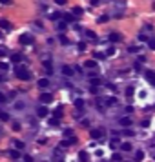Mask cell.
<instances>
[{
	"mask_svg": "<svg viewBox=\"0 0 155 162\" xmlns=\"http://www.w3.org/2000/svg\"><path fill=\"white\" fill-rule=\"evenodd\" d=\"M15 73H17V77H18L20 80H26V82L31 80V73H29V71L24 68V66H20V64L15 68Z\"/></svg>",
	"mask_w": 155,
	"mask_h": 162,
	"instance_id": "obj_1",
	"label": "cell"
},
{
	"mask_svg": "<svg viewBox=\"0 0 155 162\" xmlns=\"http://www.w3.org/2000/svg\"><path fill=\"white\" fill-rule=\"evenodd\" d=\"M18 40H20V44H24V46H31V44L35 42V38H33V35H29V33H24V35H22Z\"/></svg>",
	"mask_w": 155,
	"mask_h": 162,
	"instance_id": "obj_2",
	"label": "cell"
},
{
	"mask_svg": "<svg viewBox=\"0 0 155 162\" xmlns=\"http://www.w3.org/2000/svg\"><path fill=\"white\" fill-rule=\"evenodd\" d=\"M39 100H40V104H51L53 102V95L51 93H40Z\"/></svg>",
	"mask_w": 155,
	"mask_h": 162,
	"instance_id": "obj_3",
	"label": "cell"
},
{
	"mask_svg": "<svg viewBox=\"0 0 155 162\" xmlns=\"http://www.w3.org/2000/svg\"><path fill=\"white\" fill-rule=\"evenodd\" d=\"M60 113H62V106H58V108H57V113L53 115V119H49V124H51V126H57V124L60 122Z\"/></svg>",
	"mask_w": 155,
	"mask_h": 162,
	"instance_id": "obj_4",
	"label": "cell"
},
{
	"mask_svg": "<svg viewBox=\"0 0 155 162\" xmlns=\"http://www.w3.org/2000/svg\"><path fill=\"white\" fill-rule=\"evenodd\" d=\"M91 138L93 140H97V138H102V135H104V129L102 127H97V129H91Z\"/></svg>",
	"mask_w": 155,
	"mask_h": 162,
	"instance_id": "obj_5",
	"label": "cell"
},
{
	"mask_svg": "<svg viewBox=\"0 0 155 162\" xmlns=\"http://www.w3.org/2000/svg\"><path fill=\"white\" fill-rule=\"evenodd\" d=\"M108 38H110V42H120V40H122V35H120L119 31H111Z\"/></svg>",
	"mask_w": 155,
	"mask_h": 162,
	"instance_id": "obj_6",
	"label": "cell"
},
{
	"mask_svg": "<svg viewBox=\"0 0 155 162\" xmlns=\"http://www.w3.org/2000/svg\"><path fill=\"white\" fill-rule=\"evenodd\" d=\"M0 27L6 29V31H9V29H13V24L9 20H6V18H0Z\"/></svg>",
	"mask_w": 155,
	"mask_h": 162,
	"instance_id": "obj_7",
	"label": "cell"
},
{
	"mask_svg": "<svg viewBox=\"0 0 155 162\" xmlns=\"http://www.w3.org/2000/svg\"><path fill=\"white\" fill-rule=\"evenodd\" d=\"M47 113H49V111H47V108H46V106H39V108H37V115L42 117V119H44V117H47Z\"/></svg>",
	"mask_w": 155,
	"mask_h": 162,
	"instance_id": "obj_8",
	"label": "cell"
},
{
	"mask_svg": "<svg viewBox=\"0 0 155 162\" xmlns=\"http://www.w3.org/2000/svg\"><path fill=\"white\" fill-rule=\"evenodd\" d=\"M22 60H24V57H22L20 53H15V55H11V62H13V64H17V66H18Z\"/></svg>",
	"mask_w": 155,
	"mask_h": 162,
	"instance_id": "obj_9",
	"label": "cell"
},
{
	"mask_svg": "<svg viewBox=\"0 0 155 162\" xmlns=\"http://www.w3.org/2000/svg\"><path fill=\"white\" fill-rule=\"evenodd\" d=\"M11 144H13V146H15V149H18V151L26 148V144H24L22 140H17V138H13V140H11Z\"/></svg>",
	"mask_w": 155,
	"mask_h": 162,
	"instance_id": "obj_10",
	"label": "cell"
},
{
	"mask_svg": "<svg viewBox=\"0 0 155 162\" xmlns=\"http://www.w3.org/2000/svg\"><path fill=\"white\" fill-rule=\"evenodd\" d=\"M37 86H39V87H42V89L49 87V79H39V82H37Z\"/></svg>",
	"mask_w": 155,
	"mask_h": 162,
	"instance_id": "obj_11",
	"label": "cell"
},
{
	"mask_svg": "<svg viewBox=\"0 0 155 162\" xmlns=\"http://www.w3.org/2000/svg\"><path fill=\"white\" fill-rule=\"evenodd\" d=\"M120 151H131L133 149V146L130 144V142H120V148H119Z\"/></svg>",
	"mask_w": 155,
	"mask_h": 162,
	"instance_id": "obj_12",
	"label": "cell"
},
{
	"mask_svg": "<svg viewBox=\"0 0 155 162\" xmlns=\"http://www.w3.org/2000/svg\"><path fill=\"white\" fill-rule=\"evenodd\" d=\"M104 104L106 106H117V98L115 97H106L104 98Z\"/></svg>",
	"mask_w": 155,
	"mask_h": 162,
	"instance_id": "obj_13",
	"label": "cell"
},
{
	"mask_svg": "<svg viewBox=\"0 0 155 162\" xmlns=\"http://www.w3.org/2000/svg\"><path fill=\"white\" fill-rule=\"evenodd\" d=\"M73 71H75V69L70 68V66H64V68H62V73H64L66 77H73Z\"/></svg>",
	"mask_w": 155,
	"mask_h": 162,
	"instance_id": "obj_14",
	"label": "cell"
},
{
	"mask_svg": "<svg viewBox=\"0 0 155 162\" xmlns=\"http://www.w3.org/2000/svg\"><path fill=\"white\" fill-rule=\"evenodd\" d=\"M9 157H11L13 160H18V159H20V151H18V149H9Z\"/></svg>",
	"mask_w": 155,
	"mask_h": 162,
	"instance_id": "obj_15",
	"label": "cell"
},
{
	"mask_svg": "<svg viewBox=\"0 0 155 162\" xmlns=\"http://www.w3.org/2000/svg\"><path fill=\"white\" fill-rule=\"evenodd\" d=\"M89 84H91V87H99L100 86V79L99 77H91L89 79Z\"/></svg>",
	"mask_w": 155,
	"mask_h": 162,
	"instance_id": "obj_16",
	"label": "cell"
},
{
	"mask_svg": "<svg viewBox=\"0 0 155 162\" xmlns=\"http://www.w3.org/2000/svg\"><path fill=\"white\" fill-rule=\"evenodd\" d=\"M110 146H111V148H120V140H119V137H111Z\"/></svg>",
	"mask_w": 155,
	"mask_h": 162,
	"instance_id": "obj_17",
	"label": "cell"
},
{
	"mask_svg": "<svg viewBox=\"0 0 155 162\" xmlns=\"http://www.w3.org/2000/svg\"><path fill=\"white\" fill-rule=\"evenodd\" d=\"M84 66H86L88 69H95V68H97V60H86Z\"/></svg>",
	"mask_w": 155,
	"mask_h": 162,
	"instance_id": "obj_18",
	"label": "cell"
},
{
	"mask_svg": "<svg viewBox=\"0 0 155 162\" xmlns=\"http://www.w3.org/2000/svg\"><path fill=\"white\" fill-rule=\"evenodd\" d=\"M146 79L155 86V71H148V73H146Z\"/></svg>",
	"mask_w": 155,
	"mask_h": 162,
	"instance_id": "obj_19",
	"label": "cell"
},
{
	"mask_svg": "<svg viewBox=\"0 0 155 162\" xmlns=\"http://www.w3.org/2000/svg\"><path fill=\"white\" fill-rule=\"evenodd\" d=\"M88 159H89V157H88L86 151H80V153H78V160L80 162H88Z\"/></svg>",
	"mask_w": 155,
	"mask_h": 162,
	"instance_id": "obj_20",
	"label": "cell"
},
{
	"mask_svg": "<svg viewBox=\"0 0 155 162\" xmlns=\"http://www.w3.org/2000/svg\"><path fill=\"white\" fill-rule=\"evenodd\" d=\"M73 15H75V18H77V16H82V15H84V9H82V7H73Z\"/></svg>",
	"mask_w": 155,
	"mask_h": 162,
	"instance_id": "obj_21",
	"label": "cell"
},
{
	"mask_svg": "<svg viewBox=\"0 0 155 162\" xmlns=\"http://www.w3.org/2000/svg\"><path fill=\"white\" fill-rule=\"evenodd\" d=\"M120 124H122L124 127H130V126H131V119H128V117H124V119H120Z\"/></svg>",
	"mask_w": 155,
	"mask_h": 162,
	"instance_id": "obj_22",
	"label": "cell"
},
{
	"mask_svg": "<svg viewBox=\"0 0 155 162\" xmlns=\"http://www.w3.org/2000/svg\"><path fill=\"white\" fill-rule=\"evenodd\" d=\"M86 37H88L89 40H97V33H95V31H89V29H88V31H86Z\"/></svg>",
	"mask_w": 155,
	"mask_h": 162,
	"instance_id": "obj_23",
	"label": "cell"
},
{
	"mask_svg": "<svg viewBox=\"0 0 155 162\" xmlns=\"http://www.w3.org/2000/svg\"><path fill=\"white\" fill-rule=\"evenodd\" d=\"M75 108H77V109H84V100H82V98H77V100H75Z\"/></svg>",
	"mask_w": 155,
	"mask_h": 162,
	"instance_id": "obj_24",
	"label": "cell"
},
{
	"mask_svg": "<svg viewBox=\"0 0 155 162\" xmlns=\"http://www.w3.org/2000/svg\"><path fill=\"white\" fill-rule=\"evenodd\" d=\"M135 159H137V160H142V159H144V151H142V149L135 151Z\"/></svg>",
	"mask_w": 155,
	"mask_h": 162,
	"instance_id": "obj_25",
	"label": "cell"
},
{
	"mask_svg": "<svg viewBox=\"0 0 155 162\" xmlns=\"http://www.w3.org/2000/svg\"><path fill=\"white\" fill-rule=\"evenodd\" d=\"M111 160H115V162H122V155H120V153H113V155H111Z\"/></svg>",
	"mask_w": 155,
	"mask_h": 162,
	"instance_id": "obj_26",
	"label": "cell"
},
{
	"mask_svg": "<svg viewBox=\"0 0 155 162\" xmlns=\"http://www.w3.org/2000/svg\"><path fill=\"white\" fill-rule=\"evenodd\" d=\"M106 58V53H95V60H104Z\"/></svg>",
	"mask_w": 155,
	"mask_h": 162,
	"instance_id": "obj_27",
	"label": "cell"
},
{
	"mask_svg": "<svg viewBox=\"0 0 155 162\" xmlns=\"http://www.w3.org/2000/svg\"><path fill=\"white\" fill-rule=\"evenodd\" d=\"M58 148H60V149H66V148H70V142H68V140H62V142L58 144Z\"/></svg>",
	"mask_w": 155,
	"mask_h": 162,
	"instance_id": "obj_28",
	"label": "cell"
},
{
	"mask_svg": "<svg viewBox=\"0 0 155 162\" xmlns=\"http://www.w3.org/2000/svg\"><path fill=\"white\" fill-rule=\"evenodd\" d=\"M0 120H9V115L6 111H0Z\"/></svg>",
	"mask_w": 155,
	"mask_h": 162,
	"instance_id": "obj_29",
	"label": "cell"
},
{
	"mask_svg": "<svg viewBox=\"0 0 155 162\" xmlns=\"http://www.w3.org/2000/svg\"><path fill=\"white\" fill-rule=\"evenodd\" d=\"M60 44H64V46H68V44H70V40H68V37H66V35H62V37H60Z\"/></svg>",
	"mask_w": 155,
	"mask_h": 162,
	"instance_id": "obj_30",
	"label": "cell"
},
{
	"mask_svg": "<svg viewBox=\"0 0 155 162\" xmlns=\"http://www.w3.org/2000/svg\"><path fill=\"white\" fill-rule=\"evenodd\" d=\"M60 16H62L60 13H51V16H49V18H51V20H58Z\"/></svg>",
	"mask_w": 155,
	"mask_h": 162,
	"instance_id": "obj_31",
	"label": "cell"
},
{
	"mask_svg": "<svg viewBox=\"0 0 155 162\" xmlns=\"http://www.w3.org/2000/svg\"><path fill=\"white\" fill-rule=\"evenodd\" d=\"M108 20H110V16H108V15H102V16L99 18V22H100V24H104V22H108Z\"/></svg>",
	"mask_w": 155,
	"mask_h": 162,
	"instance_id": "obj_32",
	"label": "cell"
},
{
	"mask_svg": "<svg viewBox=\"0 0 155 162\" xmlns=\"http://www.w3.org/2000/svg\"><path fill=\"white\" fill-rule=\"evenodd\" d=\"M128 51H130V53H139V47H137V46H130Z\"/></svg>",
	"mask_w": 155,
	"mask_h": 162,
	"instance_id": "obj_33",
	"label": "cell"
},
{
	"mask_svg": "<svg viewBox=\"0 0 155 162\" xmlns=\"http://www.w3.org/2000/svg\"><path fill=\"white\" fill-rule=\"evenodd\" d=\"M108 55H115V47H113V46H111V47H108V51H106V57H108Z\"/></svg>",
	"mask_w": 155,
	"mask_h": 162,
	"instance_id": "obj_34",
	"label": "cell"
},
{
	"mask_svg": "<svg viewBox=\"0 0 155 162\" xmlns=\"http://www.w3.org/2000/svg\"><path fill=\"white\" fill-rule=\"evenodd\" d=\"M0 69H2V71L9 69V64H6V62H0Z\"/></svg>",
	"mask_w": 155,
	"mask_h": 162,
	"instance_id": "obj_35",
	"label": "cell"
},
{
	"mask_svg": "<svg viewBox=\"0 0 155 162\" xmlns=\"http://www.w3.org/2000/svg\"><path fill=\"white\" fill-rule=\"evenodd\" d=\"M22 159H24V162H33V157L31 155H24Z\"/></svg>",
	"mask_w": 155,
	"mask_h": 162,
	"instance_id": "obj_36",
	"label": "cell"
},
{
	"mask_svg": "<svg viewBox=\"0 0 155 162\" xmlns=\"http://www.w3.org/2000/svg\"><path fill=\"white\" fill-rule=\"evenodd\" d=\"M66 27H68V22H60V24H58V29H60V31L66 29Z\"/></svg>",
	"mask_w": 155,
	"mask_h": 162,
	"instance_id": "obj_37",
	"label": "cell"
},
{
	"mask_svg": "<svg viewBox=\"0 0 155 162\" xmlns=\"http://www.w3.org/2000/svg\"><path fill=\"white\" fill-rule=\"evenodd\" d=\"M133 95V87H126V97H131Z\"/></svg>",
	"mask_w": 155,
	"mask_h": 162,
	"instance_id": "obj_38",
	"label": "cell"
},
{
	"mask_svg": "<svg viewBox=\"0 0 155 162\" xmlns=\"http://www.w3.org/2000/svg\"><path fill=\"white\" fill-rule=\"evenodd\" d=\"M139 40H141V42H146V40H148V37H146V35H142V33H139Z\"/></svg>",
	"mask_w": 155,
	"mask_h": 162,
	"instance_id": "obj_39",
	"label": "cell"
},
{
	"mask_svg": "<svg viewBox=\"0 0 155 162\" xmlns=\"http://www.w3.org/2000/svg\"><path fill=\"white\" fill-rule=\"evenodd\" d=\"M64 135H66V137H73V129H66Z\"/></svg>",
	"mask_w": 155,
	"mask_h": 162,
	"instance_id": "obj_40",
	"label": "cell"
},
{
	"mask_svg": "<svg viewBox=\"0 0 155 162\" xmlns=\"http://www.w3.org/2000/svg\"><path fill=\"white\" fill-rule=\"evenodd\" d=\"M7 55V49L6 47H0V57H6Z\"/></svg>",
	"mask_w": 155,
	"mask_h": 162,
	"instance_id": "obj_41",
	"label": "cell"
},
{
	"mask_svg": "<svg viewBox=\"0 0 155 162\" xmlns=\"http://www.w3.org/2000/svg\"><path fill=\"white\" fill-rule=\"evenodd\" d=\"M0 4H4V5H11L13 0H0Z\"/></svg>",
	"mask_w": 155,
	"mask_h": 162,
	"instance_id": "obj_42",
	"label": "cell"
},
{
	"mask_svg": "<svg viewBox=\"0 0 155 162\" xmlns=\"http://www.w3.org/2000/svg\"><path fill=\"white\" fill-rule=\"evenodd\" d=\"M78 49H80V51H84V49H86V44H84V42H80V44H78Z\"/></svg>",
	"mask_w": 155,
	"mask_h": 162,
	"instance_id": "obj_43",
	"label": "cell"
},
{
	"mask_svg": "<svg viewBox=\"0 0 155 162\" xmlns=\"http://www.w3.org/2000/svg\"><path fill=\"white\" fill-rule=\"evenodd\" d=\"M13 129H15V131H20V124L15 122V124H13Z\"/></svg>",
	"mask_w": 155,
	"mask_h": 162,
	"instance_id": "obj_44",
	"label": "cell"
},
{
	"mask_svg": "<svg viewBox=\"0 0 155 162\" xmlns=\"http://www.w3.org/2000/svg\"><path fill=\"white\" fill-rule=\"evenodd\" d=\"M150 49H153V51H155V38H153V40H150Z\"/></svg>",
	"mask_w": 155,
	"mask_h": 162,
	"instance_id": "obj_45",
	"label": "cell"
},
{
	"mask_svg": "<svg viewBox=\"0 0 155 162\" xmlns=\"http://www.w3.org/2000/svg\"><path fill=\"white\" fill-rule=\"evenodd\" d=\"M89 91H91L93 95H97V93H99V89H97V87H89Z\"/></svg>",
	"mask_w": 155,
	"mask_h": 162,
	"instance_id": "obj_46",
	"label": "cell"
},
{
	"mask_svg": "<svg viewBox=\"0 0 155 162\" xmlns=\"http://www.w3.org/2000/svg\"><path fill=\"white\" fill-rule=\"evenodd\" d=\"M124 133H126V135H128V137H131V135H135V133H133V131H131V129H126V131H124Z\"/></svg>",
	"mask_w": 155,
	"mask_h": 162,
	"instance_id": "obj_47",
	"label": "cell"
},
{
	"mask_svg": "<svg viewBox=\"0 0 155 162\" xmlns=\"http://www.w3.org/2000/svg\"><path fill=\"white\" fill-rule=\"evenodd\" d=\"M68 142H70V144H75V142H77V138H75V137H70V140H68Z\"/></svg>",
	"mask_w": 155,
	"mask_h": 162,
	"instance_id": "obj_48",
	"label": "cell"
},
{
	"mask_svg": "<svg viewBox=\"0 0 155 162\" xmlns=\"http://www.w3.org/2000/svg\"><path fill=\"white\" fill-rule=\"evenodd\" d=\"M55 2H57V4H58V5H64V4H66V2H68V0H55Z\"/></svg>",
	"mask_w": 155,
	"mask_h": 162,
	"instance_id": "obj_49",
	"label": "cell"
},
{
	"mask_svg": "<svg viewBox=\"0 0 155 162\" xmlns=\"http://www.w3.org/2000/svg\"><path fill=\"white\" fill-rule=\"evenodd\" d=\"M0 102H6V95L4 93H0Z\"/></svg>",
	"mask_w": 155,
	"mask_h": 162,
	"instance_id": "obj_50",
	"label": "cell"
},
{
	"mask_svg": "<svg viewBox=\"0 0 155 162\" xmlns=\"http://www.w3.org/2000/svg\"><path fill=\"white\" fill-rule=\"evenodd\" d=\"M91 4H93V5H99V4H100V0H91Z\"/></svg>",
	"mask_w": 155,
	"mask_h": 162,
	"instance_id": "obj_51",
	"label": "cell"
},
{
	"mask_svg": "<svg viewBox=\"0 0 155 162\" xmlns=\"http://www.w3.org/2000/svg\"><path fill=\"white\" fill-rule=\"evenodd\" d=\"M2 37H4V35H2V33H0V40H2Z\"/></svg>",
	"mask_w": 155,
	"mask_h": 162,
	"instance_id": "obj_52",
	"label": "cell"
}]
</instances>
